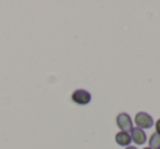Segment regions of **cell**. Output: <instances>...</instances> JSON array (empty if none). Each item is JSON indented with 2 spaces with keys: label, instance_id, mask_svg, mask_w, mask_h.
Returning <instances> with one entry per match:
<instances>
[{
  "label": "cell",
  "instance_id": "6da1fadb",
  "mask_svg": "<svg viewBox=\"0 0 160 149\" xmlns=\"http://www.w3.org/2000/svg\"><path fill=\"white\" fill-rule=\"evenodd\" d=\"M135 124L137 125L138 128L149 129V128L152 127L153 120L148 113H145V112H138V113L135 115Z\"/></svg>",
  "mask_w": 160,
  "mask_h": 149
},
{
  "label": "cell",
  "instance_id": "7a4b0ae2",
  "mask_svg": "<svg viewBox=\"0 0 160 149\" xmlns=\"http://www.w3.org/2000/svg\"><path fill=\"white\" fill-rule=\"evenodd\" d=\"M71 99L75 103L80 105H86L88 103L91 102V94L83 89H78L72 92L71 94Z\"/></svg>",
  "mask_w": 160,
  "mask_h": 149
},
{
  "label": "cell",
  "instance_id": "3957f363",
  "mask_svg": "<svg viewBox=\"0 0 160 149\" xmlns=\"http://www.w3.org/2000/svg\"><path fill=\"white\" fill-rule=\"evenodd\" d=\"M116 124H118V126L122 129V132H126V133L131 132L132 128H133L132 118L127 113L118 114V117H116Z\"/></svg>",
  "mask_w": 160,
  "mask_h": 149
},
{
  "label": "cell",
  "instance_id": "277c9868",
  "mask_svg": "<svg viewBox=\"0 0 160 149\" xmlns=\"http://www.w3.org/2000/svg\"><path fill=\"white\" fill-rule=\"evenodd\" d=\"M131 137H132V140H133L136 145H144L147 139V136H146V134H145L144 129L138 128V127H133V128H132Z\"/></svg>",
  "mask_w": 160,
  "mask_h": 149
},
{
  "label": "cell",
  "instance_id": "5b68a950",
  "mask_svg": "<svg viewBox=\"0 0 160 149\" xmlns=\"http://www.w3.org/2000/svg\"><path fill=\"white\" fill-rule=\"evenodd\" d=\"M115 142L120 146H129L132 142V137L126 132H120L115 135Z\"/></svg>",
  "mask_w": 160,
  "mask_h": 149
},
{
  "label": "cell",
  "instance_id": "8992f818",
  "mask_svg": "<svg viewBox=\"0 0 160 149\" xmlns=\"http://www.w3.org/2000/svg\"><path fill=\"white\" fill-rule=\"evenodd\" d=\"M149 148L160 149V134L153 133L149 138Z\"/></svg>",
  "mask_w": 160,
  "mask_h": 149
},
{
  "label": "cell",
  "instance_id": "52a82bcc",
  "mask_svg": "<svg viewBox=\"0 0 160 149\" xmlns=\"http://www.w3.org/2000/svg\"><path fill=\"white\" fill-rule=\"evenodd\" d=\"M155 126H156V133H158V134H160V118L159 120L156 122V124H155Z\"/></svg>",
  "mask_w": 160,
  "mask_h": 149
},
{
  "label": "cell",
  "instance_id": "ba28073f",
  "mask_svg": "<svg viewBox=\"0 0 160 149\" xmlns=\"http://www.w3.org/2000/svg\"><path fill=\"white\" fill-rule=\"evenodd\" d=\"M125 149H137L136 147H134V146H128V147H126Z\"/></svg>",
  "mask_w": 160,
  "mask_h": 149
},
{
  "label": "cell",
  "instance_id": "9c48e42d",
  "mask_svg": "<svg viewBox=\"0 0 160 149\" xmlns=\"http://www.w3.org/2000/svg\"><path fill=\"white\" fill-rule=\"evenodd\" d=\"M144 149H151V148H149V147H146V148H144Z\"/></svg>",
  "mask_w": 160,
  "mask_h": 149
}]
</instances>
